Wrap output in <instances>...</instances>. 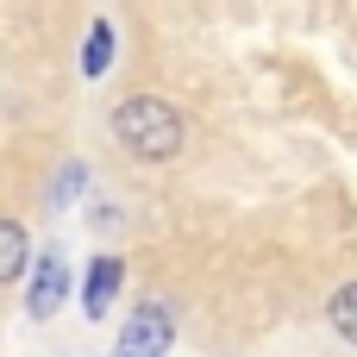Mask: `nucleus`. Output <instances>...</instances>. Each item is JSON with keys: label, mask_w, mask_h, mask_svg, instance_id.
<instances>
[{"label": "nucleus", "mask_w": 357, "mask_h": 357, "mask_svg": "<svg viewBox=\"0 0 357 357\" xmlns=\"http://www.w3.org/2000/svg\"><path fill=\"white\" fill-rule=\"evenodd\" d=\"M107 56H113V31L100 25V31L88 38V69H82V75H107Z\"/></svg>", "instance_id": "obj_7"}, {"label": "nucleus", "mask_w": 357, "mask_h": 357, "mask_svg": "<svg viewBox=\"0 0 357 357\" xmlns=\"http://www.w3.org/2000/svg\"><path fill=\"white\" fill-rule=\"evenodd\" d=\"M82 182H88V169H82V163H63V176H56V195H50V201H56V207H63V201H75V195H82Z\"/></svg>", "instance_id": "obj_8"}, {"label": "nucleus", "mask_w": 357, "mask_h": 357, "mask_svg": "<svg viewBox=\"0 0 357 357\" xmlns=\"http://www.w3.org/2000/svg\"><path fill=\"white\" fill-rule=\"evenodd\" d=\"M113 138H119L126 157H138V163H169L188 132H182V113H176L169 100H157V94H126V100L113 107Z\"/></svg>", "instance_id": "obj_1"}, {"label": "nucleus", "mask_w": 357, "mask_h": 357, "mask_svg": "<svg viewBox=\"0 0 357 357\" xmlns=\"http://www.w3.org/2000/svg\"><path fill=\"white\" fill-rule=\"evenodd\" d=\"M119 276H126V264H119V257H94V270H88V289H82V307H88V320H100V314L113 307V295H119Z\"/></svg>", "instance_id": "obj_3"}, {"label": "nucleus", "mask_w": 357, "mask_h": 357, "mask_svg": "<svg viewBox=\"0 0 357 357\" xmlns=\"http://www.w3.org/2000/svg\"><path fill=\"white\" fill-rule=\"evenodd\" d=\"M56 301H63V264H56V257H44V276L31 282V314H38V320H50V314H56Z\"/></svg>", "instance_id": "obj_5"}, {"label": "nucleus", "mask_w": 357, "mask_h": 357, "mask_svg": "<svg viewBox=\"0 0 357 357\" xmlns=\"http://www.w3.org/2000/svg\"><path fill=\"white\" fill-rule=\"evenodd\" d=\"M326 326H333L345 345H357V282L333 289V301H326Z\"/></svg>", "instance_id": "obj_4"}, {"label": "nucleus", "mask_w": 357, "mask_h": 357, "mask_svg": "<svg viewBox=\"0 0 357 357\" xmlns=\"http://www.w3.org/2000/svg\"><path fill=\"white\" fill-rule=\"evenodd\" d=\"M169 339H176V320H169V307H163V301H144V307L132 314V326L119 333L113 357H163V351H169Z\"/></svg>", "instance_id": "obj_2"}, {"label": "nucleus", "mask_w": 357, "mask_h": 357, "mask_svg": "<svg viewBox=\"0 0 357 357\" xmlns=\"http://www.w3.org/2000/svg\"><path fill=\"white\" fill-rule=\"evenodd\" d=\"M25 251H31V245H25L19 220H6V213H0V282H13V276L25 270Z\"/></svg>", "instance_id": "obj_6"}]
</instances>
